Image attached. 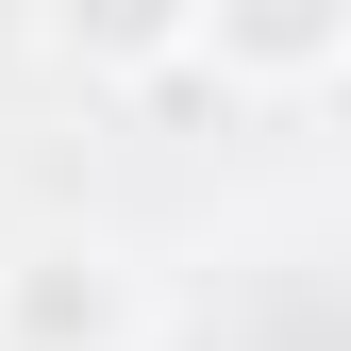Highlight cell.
<instances>
[{
  "label": "cell",
  "instance_id": "3957f363",
  "mask_svg": "<svg viewBox=\"0 0 351 351\" xmlns=\"http://www.w3.org/2000/svg\"><path fill=\"white\" fill-rule=\"evenodd\" d=\"M34 34H51L67 67H101V84L201 67V0H34Z\"/></svg>",
  "mask_w": 351,
  "mask_h": 351
},
{
  "label": "cell",
  "instance_id": "6da1fadb",
  "mask_svg": "<svg viewBox=\"0 0 351 351\" xmlns=\"http://www.w3.org/2000/svg\"><path fill=\"white\" fill-rule=\"evenodd\" d=\"M151 285L117 234H17L0 251V351H134Z\"/></svg>",
  "mask_w": 351,
  "mask_h": 351
},
{
  "label": "cell",
  "instance_id": "7a4b0ae2",
  "mask_svg": "<svg viewBox=\"0 0 351 351\" xmlns=\"http://www.w3.org/2000/svg\"><path fill=\"white\" fill-rule=\"evenodd\" d=\"M201 67L234 101H318L351 67V0H201Z\"/></svg>",
  "mask_w": 351,
  "mask_h": 351
}]
</instances>
